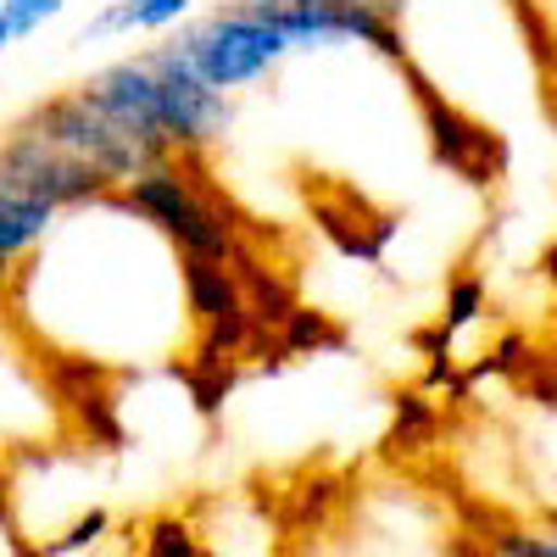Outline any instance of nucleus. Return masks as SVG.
<instances>
[{"instance_id":"obj_13","label":"nucleus","mask_w":557,"mask_h":557,"mask_svg":"<svg viewBox=\"0 0 557 557\" xmlns=\"http://www.w3.org/2000/svg\"><path fill=\"white\" fill-rule=\"evenodd\" d=\"M552 535H557V524H552Z\"/></svg>"},{"instance_id":"obj_5","label":"nucleus","mask_w":557,"mask_h":557,"mask_svg":"<svg viewBox=\"0 0 557 557\" xmlns=\"http://www.w3.org/2000/svg\"><path fill=\"white\" fill-rule=\"evenodd\" d=\"M123 196L146 212L151 223H162L178 240L184 257H207V262H235L240 251V228L223 218V207L201 190V178L184 168V157H168L157 168H146L139 178L123 184Z\"/></svg>"},{"instance_id":"obj_12","label":"nucleus","mask_w":557,"mask_h":557,"mask_svg":"<svg viewBox=\"0 0 557 557\" xmlns=\"http://www.w3.org/2000/svg\"><path fill=\"white\" fill-rule=\"evenodd\" d=\"M12 45H17V39H12V28H7V17H0V57H7V51H12Z\"/></svg>"},{"instance_id":"obj_9","label":"nucleus","mask_w":557,"mask_h":557,"mask_svg":"<svg viewBox=\"0 0 557 557\" xmlns=\"http://www.w3.org/2000/svg\"><path fill=\"white\" fill-rule=\"evenodd\" d=\"M67 7H73V0H0V17H7L12 39H28V34H39L45 23H57Z\"/></svg>"},{"instance_id":"obj_10","label":"nucleus","mask_w":557,"mask_h":557,"mask_svg":"<svg viewBox=\"0 0 557 557\" xmlns=\"http://www.w3.org/2000/svg\"><path fill=\"white\" fill-rule=\"evenodd\" d=\"M491 557H557V535L552 530H513L491 546Z\"/></svg>"},{"instance_id":"obj_3","label":"nucleus","mask_w":557,"mask_h":557,"mask_svg":"<svg viewBox=\"0 0 557 557\" xmlns=\"http://www.w3.org/2000/svg\"><path fill=\"white\" fill-rule=\"evenodd\" d=\"M62 430H67V396L51 385V357L0 307V457L51 451L62 446Z\"/></svg>"},{"instance_id":"obj_8","label":"nucleus","mask_w":557,"mask_h":557,"mask_svg":"<svg viewBox=\"0 0 557 557\" xmlns=\"http://www.w3.org/2000/svg\"><path fill=\"white\" fill-rule=\"evenodd\" d=\"M146 557H201V530H190L178 513L146 524Z\"/></svg>"},{"instance_id":"obj_1","label":"nucleus","mask_w":557,"mask_h":557,"mask_svg":"<svg viewBox=\"0 0 557 557\" xmlns=\"http://www.w3.org/2000/svg\"><path fill=\"white\" fill-rule=\"evenodd\" d=\"M7 307L45 357L84 368L173 362L207 330L190 296V257L123 190L67 207L17 273Z\"/></svg>"},{"instance_id":"obj_11","label":"nucleus","mask_w":557,"mask_h":557,"mask_svg":"<svg viewBox=\"0 0 557 557\" xmlns=\"http://www.w3.org/2000/svg\"><path fill=\"white\" fill-rule=\"evenodd\" d=\"M524 7H535V12H546V17L557 23V0H524Z\"/></svg>"},{"instance_id":"obj_4","label":"nucleus","mask_w":557,"mask_h":557,"mask_svg":"<svg viewBox=\"0 0 557 557\" xmlns=\"http://www.w3.org/2000/svg\"><path fill=\"white\" fill-rule=\"evenodd\" d=\"M23 123L28 128H39L51 146H62L67 157H78V162H89L96 168L112 190H123L128 178H139L146 168H157V162H168L162 151H151L139 134H128L117 117H107L96 101L84 96V84H73V89H62V96H45V101H34L28 112H23Z\"/></svg>"},{"instance_id":"obj_6","label":"nucleus","mask_w":557,"mask_h":557,"mask_svg":"<svg viewBox=\"0 0 557 557\" xmlns=\"http://www.w3.org/2000/svg\"><path fill=\"white\" fill-rule=\"evenodd\" d=\"M0 184L17 190V196H34L45 207H57V212L84 207V201H96V196L112 190L89 162H78L62 146H51V139H45L39 128H28L23 117L0 134Z\"/></svg>"},{"instance_id":"obj_2","label":"nucleus","mask_w":557,"mask_h":557,"mask_svg":"<svg viewBox=\"0 0 557 557\" xmlns=\"http://www.w3.org/2000/svg\"><path fill=\"white\" fill-rule=\"evenodd\" d=\"M168 39L212 89H223V96H246V89L268 84L285 62H296L290 34L278 28L257 0H218V7L196 12L190 23H178Z\"/></svg>"},{"instance_id":"obj_7","label":"nucleus","mask_w":557,"mask_h":557,"mask_svg":"<svg viewBox=\"0 0 557 557\" xmlns=\"http://www.w3.org/2000/svg\"><path fill=\"white\" fill-rule=\"evenodd\" d=\"M57 207H45L34 196H17L0 184V268L17 273L45 240H51V228H57Z\"/></svg>"}]
</instances>
